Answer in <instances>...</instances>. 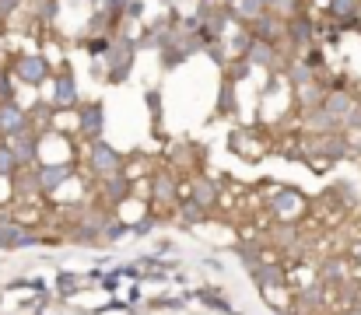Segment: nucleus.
Listing matches in <instances>:
<instances>
[{
	"label": "nucleus",
	"mask_w": 361,
	"mask_h": 315,
	"mask_svg": "<svg viewBox=\"0 0 361 315\" xmlns=\"http://www.w3.org/2000/svg\"><path fill=\"white\" fill-rule=\"evenodd\" d=\"M249 35L252 39H263L270 46H277L284 39V18H277L274 11H259L252 21H249Z\"/></svg>",
	"instance_id": "1"
},
{
	"label": "nucleus",
	"mask_w": 361,
	"mask_h": 315,
	"mask_svg": "<svg viewBox=\"0 0 361 315\" xmlns=\"http://www.w3.org/2000/svg\"><path fill=\"white\" fill-rule=\"evenodd\" d=\"M284 39H291L295 49H309L316 39V21L309 14H291L284 18Z\"/></svg>",
	"instance_id": "2"
},
{
	"label": "nucleus",
	"mask_w": 361,
	"mask_h": 315,
	"mask_svg": "<svg viewBox=\"0 0 361 315\" xmlns=\"http://www.w3.org/2000/svg\"><path fill=\"white\" fill-rule=\"evenodd\" d=\"M14 74H18V81H25V85H42V81L49 78V60L39 56V53H25V56H18Z\"/></svg>",
	"instance_id": "3"
},
{
	"label": "nucleus",
	"mask_w": 361,
	"mask_h": 315,
	"mask_svg": "<svg viewBox=\"0 0 361 315\" xmlns=\"http://www.w3.org/2000/svg\"><path fill=\"white\" fill-rule=\"evenodd\" d=\"M106 63H109V81H123L133 67V42L123 39V42H109V53H106Z\"/></svg>",
	"instance_id": "4"
},
{
	"label": "nucleus",
	"mask_w": 361,
	"mask_h": 315,
	"mask_svg": "<svg viewBox=\"0 0 361 315\" xmlns=\"http://www.w3.org/2000/svg\"><path fill=\"white\" fill-rule=\"evenodd\" d=\"M102 126H106V109H102V102H92V105H81L78 109V130H81V137L95 140V137H102Z\"/></svg>",
	"instance_id": "5"
},
{
	"label": "nucleus",
	"mask_w": 361,
	"mask_h": 315,
	"mask_svg": "<svg viewBox=\"0 0 361 315\" xmlns=\"http://www.w3.org/2000/svg\"><path fill=\"white\" fill-rule=\"evenodd\" d=\"M35 175H39V190H42V193H56V190L74 175V165H71V161H63V165H49V161H46V165H39Z\"/></svg>",
	"instance_id": "6"
},
{
	"label": "nucleus",
	"mask_w": 361,
	"mask_h": 315,
	"mask_svg": "<svg viewBox=\"0 0 361 315\" xmlns=\"http://www.w3.org/2000/svg\"><path fill=\"white\" fill-rule=\"evenodd\" d=\"M28 245H39V238L0 214V249H28Z\"/></svg>",
	"instance_id": "7"
},
{
	"label": "nucleus",
	"mask_w": 361,
	"mask_h": 315,
	"mask_svg": "<svg viewBox=\"0 0 361 315\" xmlns=\"http://www.w3.org/2000/svg\"><path fill=\"white\" fill-rule=\"evenodd\" d=\"M21 130H28L25 109L18 102H11V99H4V102H0V133H4V137H14V133H21Z\"/></svg>",
	"instance_id": "8"
},
{
	"label": "nucleus",
	"mask_w": 361,
	"mask_h": 315,
	"mask_svg": "<svg viewBox=\"0 0 361 315\" xmlns=\"http://www.w3.org/2000/svg\"><path fill=\"white\" fill-rule=\"evenodd\" d=\"M92 165H95V172H102V175H113V172H120L123 168V158L106 144V140H92Z\"/></svg>",
	"instance_id": "9"
},
{
	"label": "nucleus",
	"mask_w": 361,
	"mask_h": 315,
	"mask_svg": "<svg viewBox=\"0 0 361 315\" xmlns=\"http://www.w3.org/2000/svg\"><path fill=\"white\" fill-rule=\"evenodd\" d=\"M53 105L56 109H74L78 105V81H74V74H56L53 78Z\"/></svg>",
	"instance_id": "10"
},
{
	"label": "nucleus",
	"mask_w": 361,
	"mask_h": 315,
	"mask_svg": "<svg viewBox=\"0 0 361 315\" xmlns=\"http://www.w3.org/2000/svg\"><path fill=\"white\" fill-rule=\"evenodd\" d=\"M11 151H14L18 165H28V161H35V154H39V137L28 133V130H21V133L11 137Z\"/></svg>",
	"instance_id": "11"
},
{
	"label": "nucleus",
	"mask_w": 361,
	"mask_h": 315,
	"mask_svg": "<svg viewBox=\"0 0 361 315\" xmlns=\"http://www.w3.org/2000/svg\"><path fill=\"white\" fill-rule=\"evenodd\" d=\"M245 60H249V63H259V67H274V63H277V53H274V46H270V42L252 39V42H249V49H245Z\"/></svg>",
	"instance_id": "12"
},
{
	"label": "nucleus",
	"mask_w": 361,
	"mask_h": 315,
	"mask_svg": "<svg viewBox=\"0 0 361 315\" xmlns=\"http://www.w3.org/2000/svg\"><path fill=\"white\" fill-rule=\"evenodd\" d=\"M106 197H109V204H123L126 197H130V179H126V172H113V175H106Z\"/></svg>",
	"instance_id": "13"
},
{
	"label": "nucleus",
	"mask_w": 361,
	"mask_h": 315,
	"mask_svg": "<svg viewBox=\"0 0 361 315\" xmlns=\"http://www.w3.org/2000/svg\"><path fill=\"white\" fill-rule=\"evenodd\" d=\"M358 4L361 0H326V11L341 25H351V21H358Z\"/></svg>",
	"instance_id": "14"
},
{
	"label": "nucleus",
	"mask_w": 361,
	"mask_h": 315,
	"mask_svg": "<svg viewBox=\"0 0 361 315\" xmlns=\"http://www.w3.org/2000/svg\"><path fill=\"white\" fill-rule=\"evenodd\" d=\"M319 105H323L334 119H344V112L355 105V99H351L348 92H334V95H323V102H319Z\"/></svg>",
	"instance_id": "15"
},
{
	"label": "nucleus",
	"mask_w": 361,
	"mask_h": 315,
	"mask_svg": "<svg viewBox=\"0 0 361 315\" xmlns=\"http://www.w3.org/2000/svg\"><path fill=\"white\" fill-rule=\"evenodd\" d=\"M252 277H256V284L259 288H281L284 284V273H281V266H252Z\"/></svg>",
	"instance_id": "16"
},
{
	"label": "nucleus",
	"mask_w": 361,
	"mask_h": 315,
	"mask_svg": "<svg viewBox=\"0 0 361 315\" xmlns=\"http://www.w3.org/2000/svg\"><path fill=\"white\" fill-rule=\"evenodd\" d=\"M270 207H274L277 214H281V217H284L288 210H298V207H302V197H298V190H281V193H274Z\"/></svg>",
	"instance_id": "17"
},
{
	"label": "nucleus",
	"mask_w": 361,
	"mask_h": 315,
	"mask_svg": "<svg viewBox=\"0 0 361 315\" xmlns=\"http://www.w3.org/2000/svg\"><path fill=\"white\" fill-rule=\"evenodd\" d=\"M259 11H267L259 0H232V14H239L242 21H252Z\"/></svg>",
	"instance_id": "18"
},
{
	"label": "nucleus",
	"mask_w": 361,
	"mask_h": 315,
	"mask_svg": "<svg viewBox=\"0 0 361 315\" xmlns=\"http://www.w3.org/2000/svg\"><path fill=\"white\" fill-rule=\"evenodd\" d=\"M214 197H218V186H214V183H197V190L190 193V200H197L200 207H207Z\"/></svg>",
	"instance_id": "19"
},
{
	"label": "nucleus",
	"mask_w": 361,
	"mask_h": 315,
	"mask_svg": "<svg viewBox=\"0 0 361 315\" xmlns=\"http://www.w3.org/2000/svg\"><path fill=\"white\" fill-rule=\"evenodd\" d=\"M14 172H18V158L11 144H0V175H14Z\"/></svg>",
	"instance_id": "20"
},
{
	"label": "nucleus",
	"mask_w": 361,
	"mask_h": 315,
	"mask_svg": "<svg viewBox=\"0 0 361 315\" xmlns=\"http://www.w3.org/2000/svg\"><path fill=\"white\" fill-rule=\"evenodd\" d=\"M183 221H190V224H200V221H204V207H200L197 200H186V204H183Z\"/></svg>",
	"instance_id": "21"
},
{
	"label": "nucleus",
	"mask_w": 361,
	"mask_h": 315,
	"mask_svg": "<svg viewBox=\"0 0 361 315\" xmlns=\"http://www.w3.org/2000/svg\"><path fill=\"white\" fill-rule=\"evenodd\" d=\"M154 197H158V200H172V179H169V175H158V183H154Z\"/></svg>",
	"instance_id": "22"
},
{
	"label": "nucleus",
	"mask_w": 361,
	"mask_h": 315,
	"mask_svg": "<svg viewBox=\"0 0 361 315\" xmlns=\"http://www.w3.org/2000/svg\"><path fill=\"white\" fill-rule=\"evenodd\" d=\"M88 53H92V56H106V53H109V39H92V42H88Z\"/></svg>",
	"instance_id": "23"
},
{
	"label": "nucleus",
	"mask_w": 361,
	"mask_h": 315,
	"mask_svg": "<svg viewBox=\"0 0 361 315\" xmlns=\"http://www.w3.org/2000/svg\"><path fill=\"white\" fill-rule=\"evenodd\" d=\"M235 256H239V259H245V263H252V266H256V252H252V249H245V245H235Z\"/></svg>",
	"instance_id": "24"
},
{
	"label": "nucleus",
	"mask_w": 361,
	"mask_h": 315,
	"mask_svg": "<svg viewBox=\"0 0 361 315\" xmlns=\"http://www.w3.org/2000/svg\"><path fill=\"white\" fill-rule=\"evenodd\" d=\"M151 228H154V217H144V221H137V224H133V231H137V235H144V231H151Z\"/></svg>",
	"instance_id": "25"
},
{
	"label": "nucleus",
	"mask_w": 361,
	"mask_h": 315,
	"mask_svg": "<svg viewBox=\"0 0 361 315\" xmlns=\"http://www.w3.org/2000/svg\"><path fill=\"white\" fill-rule=\"evenodd\" d=\"M71 288H78V277L63 273V277H60V291H71Z\"/></svg>",
	"instance_id": "26"
},
{
	"label": "nucleus",
	"mask_w": 361,
	"mask_h": 315,
	"mask_svg": "<svg viewBox=\"0 0 361 315\" xmlns=\"http://www.w3.org/2000/svg\"><path fill=\"white\" fill-rule=\"evenodd\" d=\"M4 99H11V85H7V78L0 74V102H4Z\"/></svg>",
	"instance_id": "27"
},
{
	"label": "nucleus",
	"mask_w": 361,
	"mask_h": 315,
	"mask_svg": "<svg viewBox=\"0 0 361 315\" xmlns=\"http://www.w3.org/2000/svg\"><path fill=\"white\" fill-rule=\"evenodd\" d=\"M14 4H18V0H0V11H11Z\"/></svg>",
	"instance_id": "28"
},
{
	"label": "nucleus",
	"mask_w": 361,
	"mask_h": 315,
	"mask_svg": "<svg viewBox=\"0 0 361 315\" xmlns=\"http://www.w3.org/2000/svg\"><path fill=\"white\" fill-rule=\"evenodd\" d=\"M92 4H106V0H92Z\"/></svg>",
	"instance_id": "29"
}]
</instances>
